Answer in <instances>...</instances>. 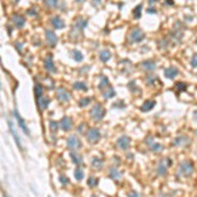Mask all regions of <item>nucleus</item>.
Masks as SVG:
<instances>
[{
    "mask_svg": "<svg viewBox=\"0 0 197 197\" xmlns=\"http://www.w3.org/2000/svg\"><path fill=\"white\" fill-rule=\"evenodd\" d=\"M190 64H192V67H197V54H195L190 59Z\"/></svg>",
    "mask_w": 197,
    "mask_h": 197,
    "instance_id": "nucleus-41",
    "label": "nucleus"
},
{
    "mask_svg": "<svg viewBox=\"0 0 197 197\" xmlns=\"http://www.w3.org/2000/svg\"><path fill=\"white\" fill-rule=\"evenodd\" d=\"M50 130L53 133H55V131L58 130V122H55V121H50Z\"/></svg>",
    "mask_w": 197,
    "mask_h": 197,
    "instance_id": "nucleus-38",
    "label": "nucleus"
},
{
    "mask_svg": "<svg viewBox=\"0 0 197 197\" xmlns=\"http://www.w3.org/2000/svg\"><path fill=\"white\" fill-rule=\"evenodd\" d=\"M193 173V164L189 160H184L179 164V168H177V175L181 177H189Z\"/></svg>",
    "mask_w": 197,
    "mask_h": 197,
    "instance_id": "nucleus-1",
    "label": "nucleus"
},
{
    "mask_svg": "<svg viewBox=\"0 0 197 197\" xmlns=\"http://www.w3.org/2000/svg\"><path fill=\"white\" fill-rule=\"evenodd\" d=\"M146 81H147V84H149V85L154 84V83H155V81H156V76H147Z\"/></svg>",
    "mask_w": 197,
    "mask_h": 197,
    "instance_id": "nucleus-40",
    "label": "nucleus"
},
{
    "mask_svg": "<svg viewBox=\"0 0 197 197\" xmlns=\"http://www.w3.org/2000/svg\"><path fill=\"white\" fill-rule=\"evenodd\" d=\"M44 1L47 8H57L58 7V0H44Z\"/></svg>",
    "mask_w": 197,
    "mask_h": 197,
    "instance_id": "nucleus-32",
    "label": "nucleus"
},
{
    "mask_svg": "<svg viewBox=\"0 0 197 197\" xmlns=\"http://www.w3.org/2000/svg\"><path fill=\"white\" fill-rule=\"evenodd\" d=\"M196 44H197V39H196Z\"/></svg>",
    "mask_w": 197,
    "mask_h": 197,
    "instance_id": "nucleus-49",
    "label": "nucleus"
},
{
    "mask_svg": "<svg viewBox=\"0 0 197 197\" xmlns=\"http://www.w3.org/2000/svg\"><path fill=\"white\" fill-rule=\"evenodd\" d=\"M59 126H61V129L63 131H68L71 130L72 127V120L70 117H63L61 120V122H59Z\"/></svg>",
    "mask_w": 197,
    "mask_h": 197,
    "instance_id": "nucleus-14",
    "label": "nucleus"
},
{
    "mask_svg": "<svg viewBox=\"0 0 197 197\" xmlns=\"http://www.w3.org/2000/svg\"><path fill=\"white\" fill-rule=\"evenodd\" d=\"M57 97H58L59 101H62V103H68V101L71 100L70 92L63 87H61V88H58L57 90Z\"/></svg>",
    "mask_w": 197,
    "mask_h": 197,
    "instance_id": "nucleus-6",
    "label": "nucleus"
},
{
    "mask_svg": "<svg viewBox=\"0 0 197 197\" xmlns=\"http://www.w3.org/2000/svg\"><path fill=\"white\" fill-rule=\"evenodd\" d=\"M193 118L197 121V110H195V113H193Z\"/></svg>",
    "mask_w": 197,
    "mask_h": 197,
    "instance_id": "nucleus-47",
    "label": "nucleus"
},
{
    "mask_svg": "<svg viewBox=\"0 0 197 197\" xmlns=\"http://www.w3.org/2000/svg\"><path fill=\"white\" fill-rule=\"evenodd\" d=\"M37 103H38L39 110H45L46 108L49 107V104H50V98H49L47 96H42L37 100Z\"/></svg>",
    "mask_w": 197,
    "mask_h": 197,
    "instance_id": "nucleus-17",
    "label": "nucleus"
},
{
    "mask_svg": "<svg viewBox=\"0 0 197 197\" xmlns=\"http://www.w3.org/2000/svg\"><path fill=\"white\" fill-rule=\"evenodd\" d=\"M155 66H156V63L154 61H143L142 63H141V67H142L143 70H146V71L155 70Z\"/></svg>",
    "mask_w": 197,
    "mask_h": 197,
    "instance_id": "nucleus-19",
    "label": "nucleus"
},
{
    "mask_svg": "<svg viewBox=\"0 0 197 197\" xmlns=\"http://www.w3.org/2000/svg\"><path fill=\"white\" fill-rule=\"evenodd\" d=\"M87 139H88V142H91V143H96L98 139H100V137H101V134H100V131H98V129H96V127H91V129H88L87 131Z\"/></svg>",
    "mask_w": 197,
    "mask_h": 197,
    "instance_id": "nucleus-5",
    "label": "nucleus"
},
{
    "mask_svg": "<svg viewBox=\"0 0 197 197\" xmlns=\"http://www.w3.org/2000/svg\"><path fill=\"white\" fill-rule=\"evenodd\" d=\"M71 55H72V58H74L76 62H81V61H83V54H81L80 51L72 50V51H71Z\"/></svg>",
    "mask_w": 197,
    "mask_h": 197,
    "instance_id": "nucleus-30",
    "label": "nucleus"
},
{
    "mask_svg": "<svg viewBox=\"0 0 197 197\" xmlns=\"http://www.w3.org/2000/svg\"><path fill=\"white\" fill-rule=\"evenodd\" d=\"M109 177H112V179H118V177H121V172L117 168L112 167L109 170Z\"/></svg>",
    "mask_w": 197,
    "mask_h": 197,
    "instance_id": "nucleus-28",
    "label": "nucleus"
},
{
    "mask_svg": "<svg viewBox=\"0 0 197 197\" xmlns=\"http://www.w3.org/2000/svg\"><path fill=\"white\" fill-rule=\"evenodd\" d=\"M188 143H189L188 137H184V136L175 138V141L172 142L173 146H184V144H188Z\"/></svg>",
    "mask_w": 197,
    "mask_h": 197,
    "instance_id": "nucleus-21",
    "label": "nucleus"
},
{
    "mask_svg": "<svg viewBox=\"0 0 197 197\" xmlns=\"http://www.w3.org/2000/svg\"><path fill=\"white\" fill-rule=\"evenodd\" d=\"M50 22H51V25L54 26L55 29H63L64 28V21L62 20L59 16H54V17H51V20H50Z\"/></svg>",
    "mask_w": 197,
    "mask_h": 197,
    "instance_id": "nucleus-15",
    "label": "nucleus"
},
{
    "mask_svg": "<svg viewBox=\"0 0 197 197\" xmlns=\"http://www.w3.org/2000/svg\"><path fill=\"white\" fill-rule=\"evenodd\" d=\"M97 183H98V180L96 179V177L90 176V179H88V185H90V187H96Z\"/></svg>",
    "mask_w": 197,
    "mask_h": 197,
    "instance_id": "nucleus-37",
    "label": "nucleus"
},
{
    "mask_svg": "<svg viewBox=\"0 0 197 197\" xmlns=\"http://www.w3.org/2000/svg\"><path fill=\"white\" fill-rule=\"evenodd\" d=\"M91 100H92L91 97H83L81 100H79V107H81V108H83V107H87V105L91 103Z\"/></svg>",
    "mask_w": 197,
    "mask_h": 197,
    "instance_id": "nucleus-35",
    "label": "nucleus"
},
{
    "mask_svg": "<svg viewBox=\"0 0 197 197\" xmlns=\"http://www.w3.org/2000/svg\"><path fill=\"white\" fill-rule=\"evenodd\" d=\"M13 116L16 117V120H17V122H19V125H20V127H21V129H22V131H24V133L26 134V136H29V134H30V133H29V129H28V126H26V125H25L24 118H22V117L19 114V110H17V109H15V110H13Z\"/></svg>",
    "mask_w": 197,
    "mask_h": 197,
    "instance_id": "nucleus-10",
    "label": "nucleus"
},
{
    "mask_svg": "<svg viewBox=\"0 0 197 197\" xmlns=\"http://www.w3.org/2000/svg\"><path fill=\"white\" fill-rule=\"evenodd\" d=\"M155 12H156V9L153 8V7H150V8L147 9V13H155Z\"/></svg>",
    "mask_w": 197,
    "mask_h": 197,
    "instance_id": "nucleus-45",
    "label": "nucleus"
},
{
    "mask_svg": "<svg viewBox=\"0 0 197 197\" xmlns=\"http://www.w3.org/2000/svg\"><path fill=\"white\" fill-rule=\"evenodd\" d=\"M144 39V33L139 28H134L133 30L129 32V41L130 42H141Z\"/></svg>",
    "mask_w": 197,
    "mask_h": 197,
    "instance_id": "nucleus-3",
    "label": "nucleus"
},
{
    "mask_svg": "<svg viewBox=\"0 0 197 197\" xmlns=\"http://www.w3.org/2000/svg\"><path fill=\"white\" fill-rule=\"evenodd\" d=\"M153 1H155V0H150V3H153Z\"/></svg>",
    "mask_w": 197,
    "mask_h": 197,
    "instance_id": "nucleus-48",
    "label": "nucleus"
},
{
    "mask_svg": "<svg viewBox=\"0 0 197 197\" xmlns=\"http://www.w3.org/2000/svg\"><path fill=\"white\" fill-rule=\"evenodd\" d=\"M146 144L150 147V150H153L154 153H160V151L163 150V146L159 143H156L155 141H154V138L151 137H147L146 138Z\"/></svg>",
    "mask_w": 197,
    "mask_h": 197,
    "instance_id": "nucleus-9",
    "label": "nucleus"
},
{
    "mask_svg": "<svg viewBox=\"0 0 197 197\" xmlns=\"http://www.w3.org/2000/svg\"><path fill=\"white\" fill-rule=\"evenodd\" d=\"M8 126H9V131H11V134H12L13 139H15L16 144H17V147H19L20 150H22V144H21V141H20V137H19L17 131H16L15 126H13V122H12V120H8Z\"/></svg>",
    "mask_w": 197,
    "mask_h": 197,
    "instance_id": "nucleus-8",
    "label": "nucleus"
},
{
    "mask_svg": "<svg viewBox=\"0 0 197 197\" xmlns=\"http://www.w3.org/2000/svg\"><path fill=\"white\" fill-rule=\"evenodd\" d=\"M70 156H71V160H72V162H74L75 164H78V166L83 163V158H81L80 154L76 153L75 150H72L71 153H70Z\"/></svg>",
    "mask_w": 197,
    "mask_h": 197,
    "instance_id": "nucleus-20",
    "label": "nucleus"
},
{
    "mask_svg": "<svg viewBox=\"0 0 197 197\" xmlns=\"http://www.w3.org/2000/svg\"><path fill=\"white\" fill-rule=\"evenodd\" d=\"M116 143H117V147H118V149H121V150H127V149H129V146H130V138L126 137V136H122V137L118 138Z\"/></svg>",
    "mask_w": 197,
    "mask_h": 197,
    "instance_id": "nucleus-12",
    "label": "nucleus"
},
{
    "mask_svg": "<svg viewBox=\"0 0 197 197\" xmlns=\"http://www.w3.org/2000/svg\"><path fill=\"white\" fill-rule=\"evenodd\" d=\"M42 92H44V88H42V85L41 84H36V87H34V93H36V98H38L39 97H42L44 95H42Z\"/></svg>",
    "mask_w": 197,
    "mask_h": 197,
    "instance_id": "nucleus-27",
    "label": "nucleus"
},
{
    "mask_svg": "<svg viewBox=\"0 0 197 197\" xmlns=\"http://www.w3.org/2000/svg\"><path fill=\"white\" fill-rule=\"evenodd\" d=\"M45 36H46V41H47V44L51 46V47H54L55 45H57L58 42V37L55 36V33L50 30V29H47V30L45 32Z\"/></svg>",
    "mask_w": 197,
    "mask_h": 197,
    "instance_id": "nucleus-11",
    "label": "nucleus"
},
{
    "mask_svg": "<svg viewBox=\"0 0 197 197\" xmlns=\"http://www.w3.org/2000/svg\"><path fill=\"white\" fill-rule=\"evenodd\" d=\"M72 87H74V90H76V91H87L88 90L87 84L83 83V81H75Z\"/></svg>",
    "mask_w": 197,
    "mask_h": 197,
    "instance_id": "nucleus-26",
    "label": "nucleus"
},
{
    "mask_svg": "<svg viewBox=\"0 0 197 197\" xmlns=\"http://www.w3.org/2000/svg\"><path fill=\"white\" fill-rule=\"evenodd\" d=\"M109 87V81H108V79L105 76H101V81L100 84H98V88H100L101 91H105V88Z\"/></svg>",
    "mask_w": 197,
    "mask_h": 197,
    "instance_id": "nucleus-29",
    "label": "nucleus"
},
{
    "mask_svg": "<svg viewBox=\"0 0 197 197\" xmlns=\"http://www.w3.org/2000/svg\"><path fill=\"white\" fill-rule=\"evenodd\" d=\"M177 74H179V70H177L176 67H167L166 70H164V76L167 79H173L175 76H177Z\"/></svg>",
    "mask_w": 197,
    "mask_h": 197,
    "instance_id": "nucleus-16",
    "label": "nucleus"
},
{
    "mask_svg": "<svg viewBox=\"0 0 197 197\" xmlns=\"http://www.w3.org/2000/svg\"><path fill=\"white\" fill-rule=\"evenodd\" d=\"M12 21H13V24H15V26H17V28H22V26L25 25V19L20 15H13Z\"/></svg>",
    "mask_w": 197,
    "mask_h": 197,
    "instance_id": "nucleus-18",
    "label": "nucleus"
},
{
    "mask_svg": "<svg viewBox=\"0 0 197 197\" xmlns=\"http://www.w3.org/2000/svg\"><path fill=\"white\" fill-rule=\"evenodd\" d=\"M127 197H141V196L138 195L137 192H134V190H133V192H129V195H127Z\"/></svg>",
    "mask_w": 197,
    "mask_h": 197,
    "instance_id": "nucleus-43",
    "label": "nucleus"
},
{
    "mask_svg": "<svg viewBox=\"0 0 197 197\" xmlns=\"http://www.w3.org/2000/svg\"><path fill=\"white\" fill-rule=\"evenodd\" d=\"M91 117L93 121H100L101 118H103L105 116V110L103 108V105L101 104H95L93 108L91 109Z\"/></svg>",
    "mask_w": 197,
    "mask_h": 197,
    "instance_id": "nucleus-2",
    "label": "nucleus"
},
{
    "mask_svg": "<svg viewBox=\"0 0 197 197\" xmlns=\"http://www.w3.org/2000/svg\"><path fill=\"white\" fill-rule=\"evenodd\" d=\"M171 166V159L170 158H166V159H162L159 162V164H158V167H156V172H158V175H160V176H164L167 173V168Z\"/></svg>",
    "mask_w": 197,
    "mask_h": 197,
    "instance_id": "nucleus-4",
    "label": "nucleus"
},
{
    "mask_svg": "<svg viewBox=\"0 0 197 197\" xmlns=\"http://www.w3.org/2000/svg\"><path fill=\"white\" fill-rule=\"evenodd\" d=\"M85 25H87V20H84V19H78L76 22L74 24V29H79V30H81V29L85 28Z\"/></svg>",
    "mask_w": 197,
    "mask_h": 197,
    "instance_id": "nucleus-24",
    "label": "nucleus"
},
{
    "mask_svg": "<svg viewBox=\"0 0 197 197\" xmlns=\"http://www.w3.org/2000/svg\"><path fill=\"white\" fill-rule=\"evenodd\" d=\"M166 3H167V4H168V5H172V4H173V1H172V0H166Z\"/></svg>",
    "mask_w": 197,
    "mask_h": 197,
    "instance_id": "nucleus-46",
    "label": "nucleus"
},
{
    "mask_svg": "<svg viewBox=\"0 0 197 197\" xmlns=\"http://www.w3.org/2000/svg\"><path fill=\"white\" fill-rule=\"evenodd\" d=\"M154 107H155V101H154V100H146V101H144V103L142 104L141 109H142L143 112H149V110L153 109Z\"/></svg>",
    "mask_w": 197,
    "mask_h": 197,
    "instance_id": "nucleus-22",
    "label": "nucleus"
},
{
    "mask_svg": "<svg viewBox=\"0 0 197 197\" xmlns=\"http://www.w3.org/2000/svg\"><path fill=\"white\" fill-rule=\"evenodd\" d=\"M100 3H101V0H92V4H93L95 7L100 5Z\"/></svg>",
    "mask_w": 197,
    "mask_h": 197,
    "instance_id": "nucleus-44",
    "label": "nucleus"
},
{
    "mask_svg": "<svg viewBox=\"0 0 197 197\" xmlns=\"http://www.w3.org/2000/svg\"><path fill=\"white\" fill-rule=\"evenodd\" d=\"M133 15H134V19H139L141 15H142V5H137L136 8L133 9Z\"/></svg>",
    "mask_w": 197,
    "mask_h": 197,
    "instance_id": "nucleus-31",
    "label": "nucleus"
},
{
    "mask_svg": "<svg viewBox=\"0 0 197 197\" xmlns=\"http://www.w3.org/2000/svg\"><path fill=\"white\" fill-rule=\"evenodd\" d=\"M26 15H29V16H36V15H37V11H36L34 8H30V9H28V11H26Z\"/></svg>",
    "mask_w": 197,
    "mask_h": 197,
    "instance_id": "nucleus-42",
    "label": "nucleus"
},
{
    "mask_svg": "<svg viewBox=\"0 0 197 197\" xmlns=\"http://www.w3.org/2000/svg\"><path fill=\"white\" fill-rule=\"evenodd\" d=\"M175 88L177 91H185L187 90V84L183 83V81H177V83L175 84Z\"/></svg>",
    "mask_w": 197,
    "mask_h": 197,
    "instance_id": "nucleus-36",
    "label": "nucleus"
},
{
    "mask_svg": "<svg viewBox=\"0 0 197 197\" xmlns=\"http://www.w3.org/2000/svg\"><path fill=\"white\" fill-rule=\"evenodd\" d=\"M67 146H68V149H71V150H78V149H80L81 142L76 136H71V137L67 138Z\"/></svg>",
    "mask_w": 197,
    "mask_h": 197,
    "instance_id": "nucleus-7",
    "label": "nucleus"
},
{
    "mask_svg": "<svg viewBox=\"0 0 197 197\" xmlns=\"http://www.w3.org/2000/svg\"><path fill=\"white\" fill-rule=\"evenodd\" d=\"M44 66H45V70L49 71V72H57V68H55L54 66V62H53V58L51 55H47V57L45 58V62H44Z\"/></svg>",
    "mask_w": 197,
    "mask_h": 197,
    "instance_id": "nucleus-13",
    "label": "nucleus"
},
{
    "mask_svg": "<svg viewBox=\"0 0 197 197\" xmlns=\"http://www.w3.org/2000/svg\"><path fill=\"white\" fill-rule=\"evenodd\" d=\"M92 166H93L95 168H101V167H103V159L93 158V159H92Z\"/></svg>",
    "mask_w": 197,
    "mask_h": 197,
    "instance_id": "nucleus-33",
    "label": "nucleus"
},
{
    "mask_svg": "<svg viewBox=\"0 0 197 197\" xmlns=\"http://www.w3.org/2000/svg\"><path fill=\"white\" fill-rule=\"evenodd\" d=\"M103 96H104V98L114 97V96H116V91H114L112 87H108L107 91H103Z\"/></svg>",
    "mask_w": 197,
    "mask_h": 197,
    "instance_id": "nucleus-25",
    "label": "nucleus"
},
{
    "mask_svg": "<svg viewBox=\"0 0 197 197\" xmlns=\"http://www.w3.org/2000/svg\"><path fill=\"white\" fill-rule=\"evenodd\" d=\"M59 180H61L62 185H67V184L70 183V180H68V179H67V177H66L64 175H61V176H59Z\"/></svg>",
    "mask_w": 197,
    "mask_h": 197,
    "instance_id": "nucleus-39",
    "label": "nucleus"
},
{
    "mask_svg": "<svg viewBox=\"0 0 197 197\" xmlns=\"http://www.w3.org/2000/svg\"><path fill=\"white\" fill-rule=\"evenodd\" d=\"M83 177H84V172H83V170L79 168V167H78V168L75 170V179L80 181V180H83Z\"/></svg>",
    "mask_w": 197,
    "mask_h": 197,
    "instance_id": "nucleus-34",
    "label": "nucleus"
},
{
    "mask_svg": "<svg viewBox=\"0 0 197 197\" xmlns=\"http://www.w3.org/2000/svg\"><path fill=\"white\" fill-rule=\"evenodd\" d=\"M110 57H112V54H110L109 50H103V51H100V54H98V58H100V61H103V62H108L110 59Z\"/></svg>",
    "mask_w": 197,
    "mask_h": 197,
    "instance_id": "nucleus-23",
    "label": "nucleus"
}]
</instances>
